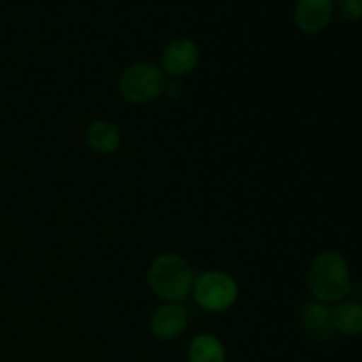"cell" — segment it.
<instances>
[{"mask_svg":"<svg viewBox=\"0 0 362 362\" xmlns=\"http://www.w3.org/2000/svg\"><path fill=\"white\" fill-rule=\"evenodd\" d=\"M85 140L87 145L98 154H113L120 147V131L113 122L105 119L94 120L88 124L85 131Z\"/></svg>","mask_w":362,"mask_h":362,"instance_id":"obj_9","label":"cell"},{"mask_svg":"<svg viewBox=\"0 0 362 362\" xmlns=\"http://www.w3.org/2000/svg\"><path fill=\"white\" fill-rule=\"evenodd\" d=\"M299 322L303 331L313 341L331 343L336 338L334 322H332V308L317 299H308L300 304Z\"/></svg>","mask_w":362,"mask_h":362,"instance_id":"obj_5","label":"cell"},{"mask_svg":"<svg viewBox=\"0 0 362 362\" xmlns=\"http://www.w3.org/2000/svg\"><path fill=\"white\" fill-rule=\"evenodd\" d=\"M163 94H166V98L177 101V99L186 98L187 87H186V83H182V81L179 80V78H173V80H166L165 92H163Z\"/></svg>","mask_w":362,"mask_h":362,"instance_id":"obj_13","label":"cell"},{"mask_svg":"<svg viewBox=\"0 0 362 362\" xmlns=\"http://www.w3.org/2000/svg\"><path fill=\"white\" fill-rule=\"evenodd\" d=\"M166 74L156 64L138 62L127 67L119 81L120 95L131 105H148L163 95Z\"/></svg>","mask_w":362,"mask_h":362,"instance_id":"obj_3","label":"cell"},{"mask_svg":"<svg viewBox=\"0 0 362 362\" xmlns=\"http://www.w3.org/2000/svg\"><path fill=\"white\" fill-rule=\"evenodd\" d=\"M189 362H225L226 354L225 346L216 336L212 334H198L189 343Z\"/></svg>","mask_w":362,"mask_h":362,"instance_id":"obj_11","label":"cell"},{"mask_svg":"<svg viewBox=\"0 0 362 362\" xmlns=\"http://www.w3.org/2000/svg\"><path fill=\"white\" fill-rule=\"evenodd\" d=\"M187 322L189 317L182 304L165 303L152 313L151 331L161 341H172L186 331Z\"/></svg>","mask_w":362,"mask_h":362,"instance_id":"obj_7","label":"cell"},{"mask_svg":"<svg viewBox=\"0 0 362 362\" xmlns=\"http://www.w3.org/2000/svg\"><path fill=\"white\" fill-rule=\"evenodd\" d=\"M332 322L336 332L346 336L362 334V303L359 300H341L332 310Z\"/></svg>","mask_w":362,"mask_h":362,"instance_id":"obj_10","label":"cell"},{"mask_svg":"<svg viewBox=\"0 0 362 362\" xmlns=\"http://www.w3.org/2000/svg\"><path fill=\"white\" fill-rule=\"evenodd\" d=\"M306 285L313 299L324 304L341 303L352 288L349 260L339 251H322L308 269Z\"/></svg>","mask_w":362,"mask_h":362,"instance_id":"obj_1","label":"cell"},{"mask_svg":"<svg viewBox=\"0 0 362 362\" xmlns=\"http://www.w3.org/2000/svg\"><path fill=\"white\" fill-rule=\"evenodd\" d=\"M194 279L191 265L177 253L158 255L147 272L148 286L165 303L186 300L193 293Z\"/></svg>","mask_w":362,"mask_h":362,"instance_id":"obj_2","label":"cell"},{"mask_svg":"<svg viewBox=\"0 0 362 362\" xmlns=\"http://www.w3.org/2000/svg\"><path fill=\"white\" fill-rule=\"evenodd\" d=\"M334 13L332 0H299L296 6V21L304 32H320L331 21Z\"/></svg>","mask_w":362,"mask_h":362,"instance_id":"obj_8","label":"cell"},{"mask_svg":"<svg viewBox=\"0 0 362 362\" xmlns=\"http://www.w3.org/2000/svg\"><path fill=\"white\" fill-rule=\"evenodd\" d=\"M200 60V49L191 39H175L165 48L161 57V69L172 78L189 74Z\"/></svg>","mask_w":362,"mask_h":362,"instance_id":"obj_6","label":"cell"},{"mask_svg":"<svg viewBox=\"0 0 362 362\" xmlns=\"http://www.w3.org/2000/svg\"><path fill=\"white\" fill-rule=\"evenodd\" d=\"M193 296L202 310L219 313L237 303L239 286H237L235 279L226 272L209 271L194 279Z\"/></svg>","mask_w":362,"mask_h":362,"instance_id":"obj_4","label":"cell"},{"mask_svg":"<svg viewBox=\"0 0 362 362\" xmlns=\"http://www.w3.org/2000/svg\"><path fill=\"white\" fill-rule=\"evenodd\" d=\"M336 7L345 20L356 21L362 18V0H336Z\"/></svg>","mask_w":362,"mask_h":362,"instance_id":"obj_12","label":"cell"}]
</instances>
